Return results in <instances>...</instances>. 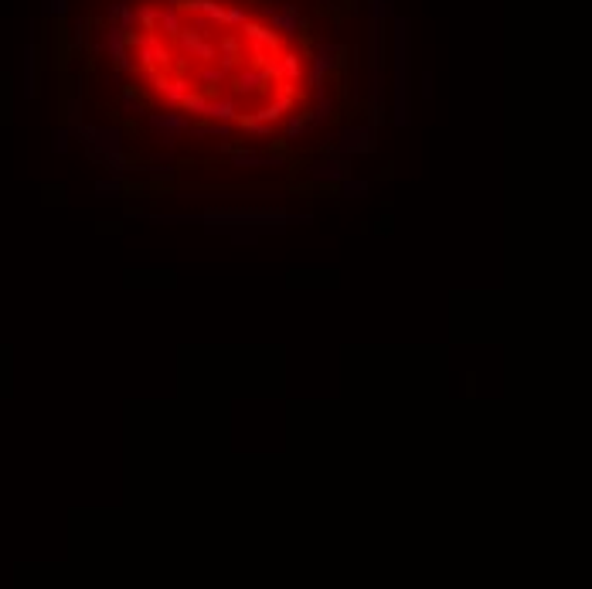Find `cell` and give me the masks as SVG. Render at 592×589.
Masks as SVG:
<instances>
[{"label": "cell", "instance_id": "1", "mask_svg": "<svg viewBox=\"0 0 592 589\" xmlns=\"http://www.w3.org/2000/svg\"><path fill=\"white\" fill-rule=\"evenodd\" d=\"M153 225H310L313 215L310 212H286V208H266V205H252V208H235V205H222V208H205L198 215H150Z\"/></svg>", "mask_w": 592, "mask_h": 589}, {"label": "cell", "instance_id": "2", "mask_svg": "<svg viewBox=\"0 0 592 589\" xmlns=\"http://www.w3.org/2000/svg\"><path fill=\"white\" fill-rule=\"evenodd\" d=\"M392 119L395 126L412 123V24L409 18H392Z\"/></svg>", "mask_w": 592, "mask_h": 589}, {"label": "cell", "instance_id": "3", "mask_svg": "<svg viewBox=\"0 0 592 589\" xmlns=\"http://www.w3.org/2000/svg\"><path fill=\"white\" fill-rule=\"evenodd\" d=\"M330 150L341 157H364L378 150V126L375 123H344L334 137H330Z\"/></svg>", "mask_w": 592, "mask_h": 589}, {"label": "cell", "instance_id": "4", "mask_svg": "<svg viewBox=\"0 0 592 589\" xmlns=\"http://www.w3.org/2000/svg\"><path fill=\"white\" fill-rule=\"evenodd\" d=\"M262 18L272 31H279L283 41H296L300 35L306 31V14L296 7V4H289V0H276V4H262Z\"/></svg>", "mask_w": 592, "mask_h": 589}, {"label": "cell", "instance_id": "5", "mask_svg": "<svg viewBox=\"0 0 592 589\" xmlns=\"http://www.w3.org/2000/svg\"><path fill=\"white\" fill-rule=\"evenodd\" d=\"M347 174H351V157H341L334 150H320L317 157L310 160V167L303 171L306 181H313L320 188H337Z\"/></svg>", "mask_w": 592, "mask_h": 589}, {"label": "cell", "instance_id": "6", "mask_svg": "<svg viewBox=\"0 0 592 589\" xmlns=\"http://www.w3.org/2000/svg\"><path fill=\"white\" fill-rule=\"evenodd\" d=\"M208 236L229 238L235 245H255L262 238H279L286 232V225H235V229H225V225H205Z\"/></svg>", "mask_w": 592, "mask_h": 589}, {"label": "cell", "instance_id": "7", "mask_svg": "<svg viewBox=\"0 0 592 589\" xmlns=\"http://www.w3.org/2000/svg\"><path fill=\"white\" fill-rule=\"evenodd\" d=\"M347 55H351V51H347L341 41H334V38H317L313 51H310V65H313V68H320L324 75H344Z\"/></svg>", "mask_w": 592, "mask_h": 589}, {"label": "cell", "instance_id": "8", "mask_svg": "<svg viewBox=\"0 0 592 589\" xmlns=\"http://www.w3.org/2000/svg\"><path fill=\"white\" fill-rule=\"evenodd\" d=\"M147 130L153 137H174L181 140L188 130H191V116L181 109V106H171V109H160V113H147Z\"/></svg>", "mask_w": 592, "mask_h": 589}, {"label": "cell", "instance_id": "9", "mask_svg": "<svg viewBox=\"0 0 592 589\" xmlns=\"http://www.w3.org/2000/svg\"><path fill=\"white\" fill-rule=\"evenodd\" d=\"M293 106H296L293 85H289V82H272V99H269L266 106L252 109V113H255L259 119H266V123H279L286 113H293Z\"/></svg>", "mask_w": 592, "mask_h": 589}, {"label": "cell", "instance_id": "10", "mask_svg": "<svg viewBox=\"0 0 592 589\" xmlns=\"http://www.w3.org/2000/svg\"><path fill=\"white\" fill-rule=\"evenodd\" d=\"M231 85H235V96H255L262 92L266 85H272V79L266 75L262 65H252V61H242L235 72H231Z\"/></svg>", "mask_w": 592, "mask_h": 589}, {"label": "cell", "instance_id": "11", "mask_svg": "<svg viewBox=\"0 0 592 589\" xmlns=\"http://www.w3.org/2000/svg\"><path fill=\"white\" fill-rule=\"evenodd\" d=\"M231 167H289V157L279 154V150H248V147H238L231 154Z\"/></svg>", "mask_w": 592, "mask_h": 589}, {"label": "cell", "instance_id": "12", "mask_svg": "<svg viewBox=\"0 0 592 589\" xmlns=\"http://www.w3.org/2000/svg\"><path fill=\"white\" fill-rule=\"evenodd\" d=\"M238 116H242L238 96H231V92L208 96V102H205V119H211V123H238Z\"/></svg>", "mask_w": 592, "mask_h": 589}, {"label": "cell", "instance_id": "13", "mask_svg": "<svg viewBox=\"0 0 592 589\" xmlns=\"http://www.w3.org/2000/svg\"><path fill=\"white\" fill-rule=\"evenodd\" d=\"M334 113H337V92H317L313 96V102H310V109H303L306 123H310V130H320V126H327L330 119H334Z\"/></svg>", "mask_w": 592, "mask_h": 589}, {"label": "cell", "instance_id": "14", "mask_svg": "<svg viewBox=\"0 0 592 589\" xmlns=\"http://www.w3.org/2000/svg\"><path fill=\"white\" fill-rule=\"evenodd\" d=\"M385 24L388 20L368 18V65L385 68Z\"/></svg>", "mask_w": 592, "mask_h": 589}, {"label": "cell", "instance_id": "15", "mask_svg": "<svg viewBox=\"0 0 592 589\" xmlns=\"http://www.w3.org/2000/svg\"><path fill=\"white\" fill-rule=\"evenodd\" d=\"M276 68H279V82H289V85H296V82H303V55L300 51H293V48H286V51H279L276 55Z\"/></svg>", "mask_w": 592, "mask_h": 589}, {"label": "cell", "instance_id": "16", "mask_svg": "<svg viewBox=\"0 0 592 589\" xmlns=\"http://www.w3.org/2000/svg\"><path fill=\"white\" fill-rule=\"evenodd\" d=\"M106 20L126 28V31H140V28H136L133 0H109V4H106Z\"/></svg>", "mask_w": 592, "mask_h": 589}, {"label": "cell", "instance_id": "17", "mask_svg": "<svg viewBox=\"0 0 592 589\" xmlns=\"http://www.w3.org/2000/svg\"><path fill=\"white\" fill-rule=\"evenodd\" d=\"M229 79H231L229 72H222L215 61H208V65H201V68L194 72V89H201V92H208V89H222Z\"/></svg>", "mask_w": 592, "mask_h": 589}, {"label": "cell", "instance_id": "18", "mask_svg": "<svg viewBox=\"0 0 592 589\" xmlns=\"http://www.w3.org/2000/svg\"><path fill=\"white\" fill-rule=\"evenodd\" d=\"M177 48H181V55H184V59H201V48H205V41H208V35H201V31H194V28H188V24H184V28H181V35H177Z\"/></svg>", "mask_w": 592, "mask_h": 589}, {"label": "cell", "instance_id": "19", "mask_svg": "<svg viewBox=\"0 0 592 589\" xmlns=\"http://www.w3.org/2000/svg\"><path fill=\"white\" fill-rule=\"evenodd\" d=\"M181 28H184V20H181V7L171 4V0H164V7H160V20H157V31H160L164 38H177V35H181Z\"/></svg>", "mask_w": 592, "mask_h": 589}, {"label": "cell", "instance_id": "20", "mask_svg": "<svg viewBox=\"0 0 592 589\" xmlns=\"http://www.w3.org/2000/svg\"><path fill=\"white\" fill-rule=\"evenodd\" d=\"M119 109L126 113V116H147L150 109H147V99L140 96V89L133 85H123L119 89Z\"/></svg>", "mask_w": 592, "mask_h": 589}, {"label": "cell", "instance_id": "21", "mask_svg": "<svg viewBox=\"0 0 592 589\" xmlns=\"http://www.w3.org/2000/svg\"><path fill=\"white\" fill-rule=\"evenodd\" d=\"M191 89H194V82L188 79V75H171V82L160 89V96L167 99V106H181V102H184V96H188Z\"/></svg>", "mask_w": 592, "mask_h": 589}, {"label": "cell", "instance_id": "22", "mask_svg": "<svg viewBox=\"0 0 592 589\" xmlns=\"http://www.w3.org/2000/svg\"><path fill=\"white\" fill-rule=\"evenodd\" d=\"M238 130H242L246 137H272V133H276V123H266V119H259L255 113H242V116H238Z\"/></svg>", "mask_w": 592, "mask_h": 589}, {"label": "cell", "instance_id": "23", "mask_svg": "<svg viewBox=\"0 0 592 589\" xmlns=\"http://www.w3.org/2000/svg\"><path fill=\"white\" fill-rule=\"evenodd\" d=\"M306 133H313V130H310V123H306L303 113H289L286 123H283V140L296 143V140H303Z\"/></svg>", "mask_w": 592, "mask_h": 589}, {"label": "cell", "instance_id": "24", "mask_svg": "<svg viewBox=\"0 0 592 589\" xmlns=\"http://www.w3.org/2000/svg\"><path fill=\"white\" fill-rule=\"evenodd\" d=\"M248 20V11L242 4H225L222 14H218V28H242Z\"/></svg>", "mask_w": 592, "mask_h": 589}, {"label": "cell", "instance_id": "25", "mask_svg": "<svg viewBox=\"0 0 592 589\" xmlns=\"http://www.w3.org/2000/svg\"><path fill=\"white\" fill-rule=\"evenodd\" d=\"M218 59H231V61H246V48H242V41L235 38V35H222L218 41Z\"/></svg>", "mask_w": 592, "mask_h": 589}, {"label": "cell", "instance_id": "26", "mask_svg": "<svg viewBox=\"0 0 592 589\" xmlns=\"http://www.w3.org/2000/svg\"><path fill=\"white\" fill-rule=\"evenodd\" d=\"M133 11H136V28H140V31H157L160 7H153V4H133Z\"/></svg>", "mask_w": 592, "mask_h": 589}, {"label": "cell", "instance_id": "27", "mask_svg": "<svg viewBox=\"0 0 592 589\" xmlns=\"http://www.w3.org/2000/svg\"><path fill=\"white\" fill-rule=\"evenodd\" d=\"M337 188H341V195H344V198H364V195H371V184H368L364 177H354V174H347L344 181L337 184Z\"/></svg>", "mask_w": 592, "mask_h": 589}, {"label": "cell", "instance_id": "28", "mask_svg": "<svg viewBox=\"0 0 592 589\" xmlns=\"http://www.w3.org/2000/svg\"><path fill=\"white\" fill-rule=\"evenodd\" d=\"M99 164H102V167H109V174H116V177H123L130 167H133L130 157H126V150H113V154H106Z\"/></svg>", "mask_w": 592, "mask_h": 589}, {"label": "cell", "instance_id": "29", "mask_svg": "<svg viewBox=\"0 0 592 589\" xmlns=\"http://www.w3.org/2000/svg\"><path fill=\"white\" fill-rule=\"evenodd\" d=\"M92 188H96V195H99V198H119L123 191H126V188H123V177H116V174L99 177Z\"/></svg>", "mask_w": 592, "mask_h": 589}, {"label": "cell", "instance_id": "30", "mask_svg": "<svg viewBox=\"0 0 592 589\" xmlns=\"http://www.w3.org/2000/svg\"><path fill=\"white\" fill-rule=\"evenodd\" d=\"M82 123V96L78 92H65V126L75 130Z\"/></svg>", "mask_w": 592, "mask_h": 589}, {"label": "cell", "instance_id": "31", "mask_svg": "<svg viewBox=\"0 0 592 589\" xmlns=\"http://www.w3.org/2000/svg\"><path fill=\"white\" fill-rule=\"evenodd\" d=\"M143 174H147L150 184H174V181H177V171H174V167H160V164H147Z\"/></svg>", "mask_w": 592, "mask_h": 589}, {"label": "cell", "instance_id": "32", "mask_svg": "<svg viewBox=\"0 0 592 589\" xmlns=\"http://www.w3.org/2000/svg\"><path fill=\"white\" fill-rule=\"evenodd\" d=\"M205 102H208V96H205L201 89H191V92L184 96V102H181V109H184L188 116H205Z\"/></svg>", "mask_w": 592, "mask_h": 589}, {"label": "cell", "instance_id": "33", "mask_svg": "<svg viewBox=\"0 0 592 589\" xmlns=\"http://www.w3.org/2000/svg\"><path fill=\"white\" fill-rule=\"evenodd\" d=\"M368 18L392 20L395 18V0H368Z\"/></svg>", "mask_w": 592, "mask_h": 589}, {"label": "cell", "instance_id": "34", "mask_svg": "<svg viewBox=\"0 0 592 589\" xmlns=\"http://www.w3.org/2000/svg\"><path fill=\"white\" fill-rule=\"evenodd\" d=\"M143 82H147V85H153V89L160 92V89H164V85L171 82V68H160V65H153V68H143Z\"/></svg>", "mask_w": 592, "mask_h": 589}, {"label": "cell", "instance_id": "35", "mask_svg": "<svg viewBox=\"0 0 592 589\" xmlns=\"http://www.w3.org/2000/svg\"><path fill=\"white\" fill-rule=\"evenodd\" d=\"M72 137H75V130H72V126L55 130V143H52V150H55V154H65V150H68V143H72Z\"/></svg>", "mask_w": 592, "mask_h": 589}, {"label": "cell", "instance_id": "36", "mask_svg": "<svg viewBox=\"0 0 592 589\" xmlns=\"http://www.w3.org/2000/svg\"><path fill=\"white\" fill-rule=\"evenodd\" d=\"M174 160H177V150H167V147H160V150H150L147 164H160V167H171Z\"/></svg>", "mask_w": 592, "mask_h": 589}, {"label": "cell", "instance_id": "37", "mask_svg": "<svg viewBox=\"0 0 592 589\" xmlns=\"http://www.w3.org/2000/svg\"><path fill=\"white\" fill-rule=\"evenodd\" d=\"M215 150H218V154H225V157H231V154H235L238 147H235V140H231V137H222V140H218V147H215Z\"/></svg>", "mask_w": 592, "mask_h": 589}, {"label": "cell", "instance_id": "38", "mask_svg": "<svg viewBox=\"0 0 592 589\" xmlns=\"http://www.w3.org/2000/svg\"><path fill=\"white\" fill-rule=\"evenodd\" d=\"M419 92H422V96H425V99L433 96V75H429V72L422 75V82H419Z\"/></svg>", "mask_w": 592, "mask_h": 589}, {"label": "cell", "instance_id": "39", "mask_svg": "<svg viewBox=\"0 0 592 589\" xmlns=\"http://www.w3.org/2000/svg\"><path fill=\"white\" fill-rule=\"evenodd\" d=\"M337 4H341V0H324V7H327V11H337Z\"/></svg>", "mask_w": 592, "mask_h": 589}, {"label": "cell", "instance_id": "40", "mask_svg": "<svg viewBox=\"0 0 592 589\" xmlns=\"http://www.w3.org/2000/svg\"><path fill=\"white\" fill-rule=\"evenodd\" d=\"M262 4H276V0H262Z\"/></svg>", "mask_w": 592, "mask_h": 589}, {"label": "cell", "instance_id": "41", "mask_svg": "<svg viewBox=\"0 0 592 589\" xmlns=\"http://www.w3.org/2000/svg\"><path fill=\"white\" fill-rule=\"evenodd\" d=\"M133 4H136V0H133Z\"/></svg>", "mask_w": 592, "mask_h": 589}]
</instances>
